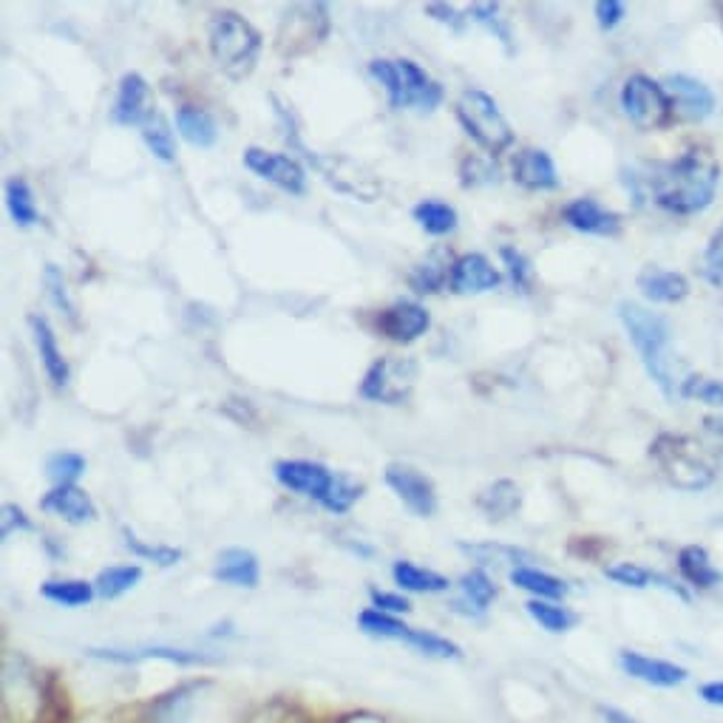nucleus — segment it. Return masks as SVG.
I'll return each instance as SVG.
<instances>
[{"label": "nucleus", "mask_w": 723, "mask_h": 723, "mask_svg": "<svg viewBox=\"0 0 723 723\" xmlns=\"http://www.w3.org/2000/svg\"><path fill=\"white\" fill-rule=\"evenodd\" d=\"M718 168L710 150L692 148L684 157L673 159L667 165H655L649 177V191H653L655 205L664 207L676 216H696L712 205L718 191Z\"/></svg>", "instance_id": "nucleus-1"}, {"label": "nucleus", "mask_w": 723, "mask_h": 723, "mask_svg": "<svg viewBox=\"0 0 723 723\" xmlns=\"http://www.w3.org/2000/svg\"><path fill=\"white\" fill-rule=\"evenodd\" d=\"M619 318L628 329V338L642 358L647 375L664 392V397L673 400L676 395H681V361L673 349V329H669L667 318L635 304V301H621Z\"/></svg>", "instance_id": "nucleus-2"}, {"label": "nucleus", "mask_w": 723, "mask_h": 723, "mask_svg": "<svg viewBox=\"0 0 723 723\" xmlns=\"http://www.w3.org/2000/svg\"><path fill=\"white\" fill-rule=\"evenodd\" d=\"M261 32L239 12H216L207 21V48L218 69L230 80H245L261 55Z\"/></svg>", "instance_id": "nucleus-3"}, {"label": "nucleus", "mask_w": 723, "mask_h": 723, "mask_svg": "<svg viewBox=\"0 0 723 723\" xmlns=\"http://www.w3.org/2000/svg\"><path fill=\"white\" fill-rule=\"evenodd\" d=\"M369 75L375 77L386 91L389 109H417L423 114H431L437 105L443 103V86L431 80L429 71L423 66H417L409 57L400 60H372L369 63Z\"/></svg>", "instance_id": "nucleus-4"}, {"label": "nucleus", "mask_w": 723, "mask_h": 723, "mask_svg": "<svg viewBox=\"0 0 723 723\" xmlns=\"http://www.w3.org/2000/svg\"><path fill=\"white\" fill-rule=\"evenodd\" d=\"M649 457L662 468L667 483L681 492H703L715 479V463L692 437L658 434L649 445Z\"/></svg>", "instance_id": "nucleus-5"}, {"label": "nucleus", "mask_w": 723, "mask_h": 723, "mask_svg": "<svg viewBox=\"0 0 723 723\" xmlns=\"http://www.w3.org/2000/svg\"><path fill=\"white\" fill-rule=\"evenodd\" d=\"M457 120L465 128L474 143L488 154V157H499L502 150H508L513 145V131L508 125V120L499 111L497 100L492 94H485L479 89H465L457 97Z\"/></svg>", "instance_id": "nucleus-6"}, {"label": "nucleus", "mask_w": 723, "mask_h": 723, "mask_svg": "<svg viewBox=\"0 0 723 723\" xmlns=\"http://www.w3.org/2000/svg\"><path fill=\"white\" fill-rule=\"evenodd\" d=\"M329 32H332V21H329L327 3H293L281 14L275 48L281 57L293 60L321 46Z\"/></svg>", "instance_id": "nucleus-7"}, {"label": "nucleus", "mask_w": 723, "mask_h": 723, "mask_svg": "<svg viewBox=\"0 0 723 723\" xmlns=\"http://www.w3.org/2000/svg\"><path fill=\"white\" fill-rule=\"evenodd\" d=\"M358 624L366 635H375V639H392V642H403L415 647L417 653L426 655V658H440V662H449V658H463V649L460 644L449 642L443 635L429 633V630L411 628L406 621H400L397 615L381 613V610L369 608L358 615Z\"/></svg>", "instance_id": "nucleus-8"}, {"label": "nucleus", "mask_w": 723, "mask_h": 723, "mask_svg": "<svg viewBox=\"0 0 723 723\" xmlns=\"http://www.w3.org/2000/svg\"><path fill=\"white\" fill-rule=\"evenodd\" d=\"M417 377H420V363L415 358H377L363 375L361 397L383 406H403L415 392Z\"/></svg>", "instance_id": "nucleus-9"}, {"label": "nucleus", "mask_w": 723, "mask_h": 723, "mask_svg": "<svg viewBox=\"0 0 723 723\" xmlns=\"http://www.w3.org/2000/svg\"><path fill=\"white\" fill-rule=\"evenodd\" d=\"M621 109L639 128L653 131L669 123L676 105H673L662 82L649 80L644 75H633L621 89Z\"/></svg>", "instance_id": "nucleus-10"}, {"label": "nucleus", "mask_w": 723, "mask_h": 723, "mask_svg": "<svg viewBox=\"0 0 723 723\" xmlns=\"http://www.w3.org/2000/svg\"><path fill=\"white\" fill-rule=\"evenodd\" d=\"M307 159L313 162L315 171L332 184L335 191L358 196L361 202H375L377 193H381V182L375 179V173L366 171L355 159L341 157V154L324 157V154H315V150H307Z\"/></svg>", "instance_id": "nucleus-11"}, {"label": "nucleus", "mask_w": 723, "mask_h": 723, "mask_svg": "<svg viewBox=\"0 0 723 723\" xmlns=\"http://www.w3.org/2000/svg\"><path fill=\"white\" fill-rule=\"evenodd\" d=\"M383 477H386V485L395 492V497L400 499L403 506L409 508L415 517H434L440 499H437V485L429 474H423V471L409 463H389Z\"/></svg>", "instance_id": "nucleus-12"}, {"label": "nucleus", "mask_w": 723, "mask_h": 723, "mask_svg": "<svg viewBox=\"0 0 723 723\" xmlns=\"http://www.w3.org/2000/svg\"><path fill=\"white\" fill-rule=\"evenodd\" d=\"M157 114V94L150 89V82L139 71L123 75L120 89H116V100L111 105V123L123 125V128H131V125L145 128Z\"/></svg>", "instance_id": "nucleus-13"}, {"label": "nucleus", "mask_w": 723, "mask_h": 723, "mask_svg": "<svg viewBox=\"0 0 723 723\" xmlns=\"http://www.w3.org/2000/svg\"><path fill=\"white\" fill-rule=\"evenodd\" d=\"M241 159H245L247 171H253L259 179L275 184L279 191L290 193V196L307 193V171L301 168L298 159L287 157V154H275V150L256 148V145L247 148Z\"/></svg>", "instance_id": "nucleus-14"}, {"label": "nucleus", "mask_w": 723, "mask_h": 723, "mask_svg": "<svg viewBox=\"0 0 723 723\" xmlns=\"http://www.w3.org/2000/svg\"><path fill=\"white\" fill-rule=\"evenodd\" d=\"M273 474L287 492L315 499L318 506L327 502L329 492L335 488V479H338V471H329L327 465L313 463V460H279L273 465Z\"/></svg>", "instance_id": "nucleus-15"}, {"label": "nucleus", "mask_w": 723, "mask_h": 723, "mask_svg": "<svg viewBox=\"0 0 723 723\" xmlns=\"http://www.w3.org/2000/svg\"><path fill=\"white\" fill-rule=\"evenodd\" d=\"M431 315L417 301H397L377 315V329L392 343H415L420 335L429 332Z\"/></svg>", "instance_id": "nucleus-16"}, {"label": "nucleus", "mask_w": 723, "mask_h": 723, "mask_svg": "<svg viewBox=\"0 0 723 723\" xmlns=\"http://www.w3.org/2000/svg\"><path fill=\"white\" fill-rule=\"evenodd\" d=\"M619 667L624 669L630 678H635V681L649 684V687H658V689L681 687V684L689 678V673L681 667V664L653 658V655L635 653V649H621Z\"/></svg>", "instance_id": "nucleus-17"}, {"label": "nucleus", "mask_w": 723, "mask_h": 723, "mask_svg": "<svg viewBox=\"0 0 723 723\" xmlns=\"http://www.w3.org/2000/svg\"><path fill=\"white\" fill-rule=\"evenodd\" d=\"M451 293L479 295L497 290L502 284V273L483 253H465L451 264Z\"/></svg>", "instance_id": "nucleus-18"}, {"label": "nucleus", "mask_w": 723, "mask_h": 723, "mask_svg": "<svg viewBox=\"0 0 723 723\" xmlns=\"http://www.w3.org/2000/svg\"><path fill=\"white\" fill-rule=\"evenodd\" d=\"M664 89H667L669 100L678 109L681 120H689V123H701V120H707L715 111V97L696 77L669 75L664 80Z\"/></svg>", "instance_id": "nucleus-19"}, {"label": "nucleus", "mask_w": 723, "mask_h": 723, "mask_svg": "<svg viewBox=\"0 0 723 723\" xmlns=\"http://www.w3.org/2000/svg\"><path fill=\"white\" fill-rule=\"evenodd\" d=\"M29 329H32V338H35V349L37 355H41L43 369H46V377L52 381L55 389H66L71 381V366L66 355H63L55 329H52L46 315H29Z\"/></svg>", "instance_id": "nucleus-20"}, {"label": "nucleus", "mask_w": 723, "mask_h": 723, "mask_svg": "<svg viewBox=\"0 0 723 723\" xmlns=\"http://www.w3.org/2000/svg\"><path fill=\"white\" fill-rule=\"evenodd\" d=\"M562 218L574 230L587 233V236H615L621 230V216L619 213L608 211L605 205H599L596 199L579 196L574 202H567L562 207Z\"/></svg>", "instance_id": "nucleus-21"}, {"label": "nucleus", "mask_w": 723, "mask_h": 723, "mask_svg": "<svg viewBox=\"0 0 723 723\" xmlns=\"http://www.w3.org/2000/svg\"><path fill=\"white\" fill-rule=\"evenodd\" d=\"M513 182L526 191H556L560 188V173L553 165L551 154L542 148H522L513 157L511 165Z\"/></svg>", "instance_id": "nucleus-22"}, {"label": "nucleus", "mask_w": 723, "mask_h": 723, "mask_svg": "<svg viewBox=\"0 0 723 723\" xmlns=\"http://www.w3.org/2000/svg\"><path fill=\"white\" fill-rule=\"evenodd\" d=\"M91 658H100V662L111 664H137V662H150V658H162V662L171 664H213L216 658L205 653H196V649H177V647H134V649H120V647H91L86 649Z\"/></svg>", "instance_id": "nucleus-23"}, {"label": "nucleus", "mask_w": 723, "mask_h": 723, "mask_svg": "<svg viewBox=\"0 0 723 723\" xmlns=\"http://www.w3.org/2000/svg\"><path fill=\"white\" fill-rule=\"evenodd\" d=\"M41 508L46 513H55L69 526H86L97 519V506L80 485H55L52 492L43 494Z\"/></svg>", "instance_id": "nucleus-24"}, {"label": "nucleus", "mask_w": 723, "mask_h": 723, "mask_svg": "<svg viewBox=\"0 0 723 723\" xmlns=\"http://www.w3.org/2000/svg\"><path fill=\"white\" fill-rule=\"evenodd\" d=\"M213 579L230 587H247L253 590L261 581V565L259 556L247 547H225L218 551L216 567H213Z\"/></svg>", "instance_id": "nucleus-25"}, {"label": "nucleus", "mask_w": 723, "mask_h": 723, "mask_svg": "<svg viewBox=\"0 0 723 723\" xmlns=\"http://www.w3.org/2000/svg\"><path fill=\"white\" fill-rule=\"evenodd\" d=\"M639 290L653 304H678L689 295V281L681 273H673V270L647 267L639 273Z\"/></svg>", "instance_id": "nucleus-26"}, {"label": "nucleus", "mask_w": 723, "mask_h": 723, "mask_svg": "<svg viewBox=\"0 0 723 723\" xmlns=\"http://www.w3.org/2000/svg\"><path fill=\"white\" fill-rule=\"evenodd\" d=\"M477 508L488 522H506L522 508V492L513 479H497L477 494Z\"/></svg>", "instance_id": "nucleus-27"}, {"label": "nucleus", "mask_w": 723, "mask_h": 723, "mask_svg": "<svg viewBox=\"0 0 723 723\" xmlns=\"http://www.w3.org/2000/svg\"><path fill=\"white\" fill-rule=\"evenodd\" d=\"M392 579L406 594H445L451 587V581L443 574L415 565L409 560H400L392 565Z\"/></svg>", "instance_id": "nucleus-28"}, {"label": "nucleus", "mask_w": 723, "mask_h": 723, "mask_svg": "<svg viewBox=\"0 0 723 723\" xmlns=\"http://www.w3.org/2000/svg\"><path fill=\"white\" fill-rule=\"evenodd\" d=\"M460 594H463V601H457L454 608H465V615H483L497 599V585L483 567H474L460 576Z\"/></svg>", "instance_id": "nucleus-29"}, {"label": "nucleus", "mask_w": 723, "mask_h": 723, "mask_svg": "<svg viewBox=\"0 0 723 723\" xmlns=\"http://www.w3.org/2000/svg\"><path fill=\"white\" fill-rule=\"evenodd\" d=\"M508 579H511V585H517L519 590H528L533 599L542 601H560L571 594V587H567L560 576L547 574V571H540V567L533 565L517 567V571L508 574Z\"/></svg>", "instance_id": "nucleus-30"}, {"label": "nucleus", "mask_w": 723, "mask_h": 723, "mask_svg": "<svg viewBox=\"0 0 723 723\" xmlns=\"http://www.w3.org/2000/svg\"><path fill=\"white\" fill-rule=\"evenodd\" d=\"M678 571H681L684 579L692 587H701V590H712L723 581V574L712 565L710 553L701 545H687L678 553Z\"/></svg>", "instance_id": "nucleus-31"}, {"label": "nucleus", "mask_w": 723, "mask_h": 723, "mask_svg": "<svg viewBox=\"0 0 723 723\" xmlns=\"http://www.w3.org/2000/svg\"><path fill=\"white\" fill-rule=\"evenodd\" d=\"M177 128L184 143H191L193 148H213L218 139V125L213 114H207L205 109H196V105L177 109Z\"/></svg>", "instance_id": "nucleus-32"}, {"label": "nucleus", "mask_w": 723, "mask_h": 723, "mask_svg": "<svg viewBox=\"0 0 723 723\" xmlns=\"http://www.w3.org/2000/svg\"><path fill=\"white\" fill-rule=\"evenodd\" d=\"M411 218H415L420 230H426L429 236H449V233L457 230V211L449 205V202H440V199H423L411 207Z\"/></svg>", "instance_id": "nucleus-33"}, {"label": "nucleus", "mask_w": 723, "mask_h": 723, "mask_svg": "<svg viewBox=\"0 0 723 723\" xmlns=\"http://www.w3.org/2000/svg\"><path fill=\"white\" fill-rule=\"evenodd\" d=\"M41 594L43 599L60 605V608H86L94 601L97 590L94 581L86 579H48L41 585Z\"/></svg>", "instance_id": "nucleus-34"}, {"label": "nucleus", "mask_w": 723, "mask_h": 723, "mask_svg": "<svg viewBox=\"0 0 723 723\" xmlns=\"http://www.w3.org/2000/svg\"><path fill=\"white\" fill-rule=\"evenodd\" d=\"M3 196H7V211L12 216V222L18 227H32L41 222V211L35 205V193H32V184L23 177H12L3 188Z\"/></svg>", "instance_id": "nucleus-35"}, {"label": "nucleus", "mask_w": 723, "mask_h": 723, "mask_svg": "<svg viewBox=\"0 0 723 723\" xmlns=\"http://www.w3.org/2000/svg\"><path fill=\"white\" fill-rule=\"evenodd\" d=\"M460 551L468 553L479 567L511 565V571H517V567H526V562L533 560L531 553L522 551V547L497 545V542H485V545H465V542H460Z\"/></svg>", "instance_id": "nucleus-36"}, {"label": "nucleus", "mask_w": 723, "mask_h": 723, "mask_svg": "<svg viewBox=\"0 0 723 723\" xmlns=\"http://www.w3.org/2000/svg\"><path fill=\"white\" fill-rule=\"evenodd\" d=\"M139 581H143V567L139 565H114V567H105V571L97 574L94 590L100 599L114 601V599H120V596L131 594Z\"/></svg>", "instance_id": "nucleus-37"}, {"label": "nucleus", "mask_w": 723, "mask_h": 723, "mask_svg": "<svg viewBox=\"0 0 723 723\" xmlns=\"http://www.w3.org/2000/svg\"><path fill=\"white\" fill-rule=\"evenodd\" d=\"M143 143L148 145V150L159 162H173L177 159V134H173L168 116H162V111L143 128Z\"/></svg>", "instance_id": "nucleus-38"}, {"label": "nucleus", "mask_w": 723, "mask_h": 723, "mask_svg": "<svg viewBox=\"0 0 723 723\" xmlns=\"http://www.w3.org/2000/svg\"><path fill=\"white\" fill-rule=\"evenodd\" d=\"M449 279H451V267L445 264L440 256H429V259L420 261V264L409 273V287L415 290L417 295H431V293H440Z\"/></svg>", "instance_id": "nucleus-39"}, {"label": "nucleus", "mask_w": 723, "mask_h": 723, "mask_svg": "<svg viewBox=\"0 0 723 723\" xmlns=\"http://www.w3.org/2000/svg\"><path fill=\"white\" fill-rule=\"evenodd\" d=\"M528 615H531L540 628H545L547 633H567V630L574 628L576 613H571L567 608L556 605V601H542V599H531L526 605Z\"/></svg>", "instance_id": "nucleus-40"}, {"label": "nucleus", "mask_w": 723, "mask_h": 723, "mask_svg": "<svg viewBox=\"0 0 723 723\" xmlns=\"http://www.w3.org/2000/svg\"><path fill=\"white\" fill-rule=\"evenodd\" d=\"M43 287H46L48 301L55 304L57 313L66 315V318H69V324H75V327H77V324H80V318H77L75 301H71L69 287H66V275H63L60 267L52 264V261L43 267Z\"/></svg>", "instance_id": "nucleus-41"}, {"label": "nucleus", "mask_w": 723, "mask_h": 723, "mask_svg": "<svg viewBox=\"0 0 723 723\" xmlns=\"http://www.w3.org/2000/svg\"><path fill=\"white\" fill-rule=\"evenodd\" d=\"M123 536H125V547H128L134 556H139L143 562H154V565L159 567H173L182 562L184 553L179 551V547H171V545H150V542L139 540L137 533L131 531V528H123Z\"/></svg>", "instance_id": "nucleus-42"}, {"label": "nucleus", "mask_w": 723, "mask_h": 723, "mask_svg": "<svg viewBox=\"0 0 723 723\" xmlns=\"http://www.w3.org/2000/svg\"><path fill=\"white\" fill-rule=\"evenodd\" d=\"M86 474V457L77 451H55L46 457V477L55 485H77Z\"/></svg>", "instance_id": "nucleus-43"}, {"label": "nucleus", "mask_w": 723, "mask_h": 723, "mask_svg": "<svg viewBox=\"0 0 723 723\" xmlns=\"http://www.w3.org/2000/svg\"><path fill=\"white\" fill-rule=\"evenodd\" d=\"M499 3H474V7H468V21L479 23V26H485L488 32H492L494 37H497L502 46L508 48V52H513L511 46V26H508V21L499 14Z\"/></svg>", "instance_id": "nucleus-44"}, {"label": "nucleus", "mask_w": 723, "mask_h": 723, "mask_svg": "<svg viewBox=\"0 0 723 723\" xmlns=\"http://www.w3.org/2000/svg\"><path fill=\"white\" fill-rule=\"evenodd\" d=\"M499 179L497 162L494 157H479V154H468V157L460 162V184L463 188H483V184H492Z\"/></svg>", "instance_id": "nucleus-45"}, {"label": "nucleus", "mask_w": 723, "mask_h": 723, "mask_svg": "<svg viewBox=\"0 0 723 723\" xmlns=\"http://www.w3.org/2000/svg\"><path fill=\"white\" fill-rule=\"evenodd\" d=\"M499 259L506 264V273L513 287H517L519 293H528L533 284V267L531 261H528V256L522 253V250H517V247H502V250H499Z\"/></svg>", "instance_id": "nucleus-46"}, {"label": "nucleus", "mask_w": 723, "mask_h": 723, "mask_svg": "<svg viewBox=\"0 0 723 723\" xmlns=\"http://www.w3.org/2000/svg\"><path fill=\"white\" fill-rule=\"evenodd\" d=\"M681 397H692L707 406H723V381L707 375H689L681 383Z\"/></svg>", "instance_id": "nucleus-47"}, {"label": "nucleus", "mask_w": 723, "mask_h": 723, "mask_svg": "<svg viewBox=\"0 0 723 723\" xmlns=\"http://www.w3.org/2000/svg\"><path fill=\"white\" fill-rule=\"evenodd\" d=\"M605 576H608V579H613L615 585L635 587V590H644V587L655 585L653 571H647V567H642V565H633V562H619V565L608 567V571H605Z\"/></svg>", "instance_id": "nucleus-48"}, {"label": "nucleus", "mask_w": 723, "mask_h": 723, "mask_svg": "<svg viewBox=\"0 0 723 723\" xmlns=\"http://www.w3.org/2000/svg\"><path fill=\"white\" fill-rule=\"evenodd\" d=\"M703 275H707L710 284L723 287V225L718 227L710 247H707V256H703Z\"/></svg>", "instance_id": "nucleus-49"}, {"label": "nucleus", "mask_w": 723, "mask_h": 723, "mask_svg": "<svg viewBox=\"0 0 723 723\" xmlns=\"http://www.w3.org/2000/svg\"><path fill=\"white\" fill-rule=\"evenodd\" d=\"M26 531H35V522L29 519V513L23 511L21 506L7 502L3 511H0V536H3V542H7L12 533H26Z\"/></svg>", "instance_id": "nucleus-50"}, {"label": "nucleus", "mask_w": 723, "mask_h": 723, "mask_svg": "<svg viewBox=\"0 0 723 723\" xmlns=\"http://www.w3.org/2000/svg\"><path fill=\"white\" fill-rule=\"evenodd\" d=\"M369 599H372V608L381 610V613H389V615L411 613V601L400 594H389V590H377V587H372V590H369Z\"/></svg>", "instance_id": "nucleus-51"}, {"label": "nucleus", "mask_w": 723, "mask_h": 723, "mask_svg": "<svg viewBox=\"0 0 723 723\" xmlns=\"http://www.w3.org/2000/svg\"><path fill=\"white\" fill-rule=\"evenodd\" d=\"M423 12L429 14L431 21L443 23V26L454 29V32H460V29L465 26V21H468V9L460 12V9L451 7V3H426Z\"/></svg>", "instance_id": "nucleus-52"}, {"label": "nucleus", "mask_w": 723, "mask_h": 723, "mask_svg": "<svg viewBox=\"0 0 723 723\" xmlns=\"http://www.w3.org/2000/svg\"><path fill=\"white\" fill-rule=\"evenodd\" d=\"M594 12H596V21H599V26L605 29V32L615 29L624 18H628V7H624L621 0H599L594 7Z\"/></svg>", "instance_id": "nucleus-53"}, {"label": "nucleus", "mask_w": 723, "mask_h": 723, "mask_svg": "<svg viewBox=\"0 0 723 723\" xmlns=\"http://www.w3.org/2000/svg\"><path fill=\"white\" fill-rule=\"evenodd\" d=\"M698 696H701L703 701L710 703V707H721V710H723V681L703 684V687L698 689Z\"/></svg>", "instance_id": "nucleus-54"}, {"label": "nucleus", "mask_w": 723, "mask_h": 723, "mask_svg": "<svg viewBox=\"0 0 723 723\" xmlns=\"http://www.w3.org/2000/svg\"><path fill=\"white\" fill-rule=\"evenodd\" d=\"M601 718H605V723H639L628 712L615 710V707H601Z\"/></svg>", "instance_id": "nucleus-55"}, {"label": "nucleus", "mask_w": 723, "mask_h": 723, "mask_svg": "<svg viewBox=\"0 0 723 723\" xmlns=\"http://www.w3.org/2000/svg\"><path fill=\"white\" fill-rule=\"evenodd\" d=\"M703 426H707V429L712 431V434H718V437H723V417H707V420H703Z\"/></svg>", "instance_id": "nucleus-56"}]
</instances>
